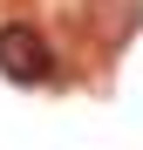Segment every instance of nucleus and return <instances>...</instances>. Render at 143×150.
I'll return each mask as SVG.
<instances>
[{"mask_svg": "<svg viewBox=\"0 0 143 150\" xmlns=\"http://www.w3.org/2000/svg\"><path fill=\"white\" fill-rule=\"evenodd\" d=\"M0 75H7V82H48V75H55V48H48L27 21H7V28H0Z\"/></svg>", "mask_w": 143, "mask_h": 150, "instance_id": "nucleus-1", "label": "nucleus"}, {"mask_svg": "<svg viewBox=\"0 0 143 150\" xmlns=\"http://www.w3.org/2000/svg\"><path fill=\"white\" fill-rule=\"evenodd\" d=\"M136 14H143V0H95V34H102V48H123L136 34Z\"/></svg>", "mask_w": 143, "mask_h": 150, "instance_id": "nucleus-2", "label": "nucleus"}]
</instances>
